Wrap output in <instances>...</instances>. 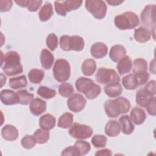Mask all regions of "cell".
Here are the masks:
<instances>
[{
	"label": "cell",
	"mask_w": 156,
	"mask_h": 156,
	"mask_svg": "<svg viewBox=\"0 0 156 156\" xmlns=\"http://www.w3.org/2000/svg\"><path fill=\"white\" fill-rule=\"evenodd\" d=\"M74 88L69 83H62L58 87V92L60 94L65 98L69 96L74 93Z\"/></svg>",
	"instance_id": "37"
},
{
	"label": "cell",
	"mask_w": 156,
	"mask_h": 156,
	"mask_svg": "<svg viewBox=\"0 0 156 156\" xmlns=\"http://www.w3.org/2000/svg\"><path fill=\"white\" fill-rule=\"evenodd\" d=\"M87 101L83 95L79 93H75L70 96L67 100L68 108L73 112H79L85 107Z\"/></svg>",
	"instance_id": "11"
},
{
	"label": "cell",
	"mask_w": 156,
	"mask_h": 156,
	"mask_svg": "<svg viewBox=\"0 0 156 156\" xmlns=\"http://www.w3.org/2000/svg\"><path fill=\"white\" fill-rule=\"evenodd\" d=\"M146 118L145 112L138 107H133L130 113V119L136 125H140L143 123Z\"/></svg>",
	"instance_id": "16"
},
{
	"label": "cell",
	"mask_w": 156,
	"mask_h": 156,
	"mask_svg": "<svg viewBox=\"0 0 156 156\" xmlns=\"http://www.w3.org/2000/svg\"><path fill=\"white\" fill-rule=\"evenodd\" d=\"M82 73L87 76L93 74L96 69V62L91 58H88L83 61L81 66Z\"/></svg>",
	"instance_id": "26"
},
{
	"label": "cell",
	"mask_w": 156,
	"mask_h": 156,
	"mask_svg": "<svg viewBox=\"0 0 156 156\" xmlns=\"http://www.w3.org/2000/svg\"><path fill=\"white\" fill-rule=\"evenodd\" d=\"M90 51L93 57L96 58H101L107 55L108 48L104 43L96 42L93 44Z\"/></svg>",
	"instance_id": "15"
},
{
	"label": "cell",
	"mask_w": 156,
	"mask_h": 156,
	"mask_svg": "<svg viewBox=\"0 0 156 156\" xmlns=\"http://www.w3.org/2000/svg\"><path fill=\"white\" fill-rule=\"evenodd\" d=\"M121 130L120 124L115 120H110L105 125V133L109 136H116Z\"/></svg>",
	"instance_id": "21"
},
{
	"label": "cell",
	"mask_w": 156,
	"mask_h": 156,
	"mask_svg": "<svg viewBox=\"0 0 156 156\" xmlns=\"http://www.w3.org/2000/svg\"><path fill=\"white\" fill-rule=\"evenodd\" d=\"M114 23L115 26L121 30L132 29L137 26L139 23V18L134 12L128 11L115 16Z\"/></svg>",
	"instance_id": "4"
},
{
	"label": "cell",
	"mask_w": 156,
	"mask_h": 156,
	"mask_svg": "<svg viewBox=\"0 0 156 156\" xmlns=\"http://www.w3.org/2000/svg\"><path fill=\"white\" fill-rule=\"evenodd\" d=\"M112 153L111 152V151L110 149H102V150H99L98 151L96 154L95 155H99V156H102V155H104V156H110L112 155Z\"/></svg>",
	"instance_id": "49"
},
{
	"label": "cell",
	"mask_w": 156,
	"mask_h": 156,
	"mask_svg": "<svg viewBox=\"0 0 156 156\" xmlns=\"http://www.w3.org/2000/svg\"><path fill=\"white\" fill-rule=\"evenodd\" d=\"M104 110L109 118H116L121 113H127L130 107L128 99L120 96L115 99H108L104 103Z\"/></svg>",
	"instance_id": "2"
},
{
	"label": "cell",
	"mask_w": 156,
	"mask_h": 156,
	"mask_svg": "<svg viewBox=\"0 0 156 156\" xmlns=\"http://www.w3.org/2000/svg\"><path fill=\"white\" fill-rule=\"evenodd\" d=\"M122 83L126 89L129 90H133L139 85L138 80L133 74L124 76L122 79Z\"/></svg>",
	"instance_id": "29"
},
{
	"label": "cell",
	"mask_w": 156,
	"mask_h": 156,
	"mask_svg": "<svg viewBox=\"0 0 156 156\" xmlns=\"http://www.w3.org/2000/svg\"><path fill=\"white\" fill-rule=\"evenodd\" d=\"M97 82L101 84L119 83L120 77L114 69L99 68L95 75Z\"/></svg>",
	"instance_id": "7"
},
{
	"label": "cell",
	"mask_w": 156,
	"mask_h": 156,
	"mask_svg": "<svg viewBox=\"0 0 156 156\" xmlns=\"http://www.w3.org/2000/svg\"><path fill=\"white\" fill-rule=\"evenodd\" d=\"M147 63L144 59L138 58L134 60L133 73L138 80L139 85L146 83L149 78V74L147 72Z\"/></svg>",
	"instance_id": "6"
},
{
	"label": "cell",
	"mask_w": 156,
	"mask_h": 156,
	"mask_svg": "<svg viewBox=\"0 0 156 156\" xmlns=\"http://www.w3.org/2000/svg\"><path fill=\"white\" fill-rule=\"evenodd\" d=\"M93 131L91 127L85 124L74 123L71 126L69 133L76 139L84 140L89 138L93 134Z\"/></svg>",
	"instance_id": "10"
},
{
	"label": "cell",
	"mask_w": 156,
	"mask_h": 156,
	"mask_svg": "<svg viewBox=\"0 0 156 156\" xmlns=\"http://www.w3.org/2000/svg\"><path fill=\"white\" fill-rule=\"evenodd\" d=\"M52 71L54 77L57 81L64 82L68 80L70 77V65L67 60L63 58H58L54 65Z\"/></svg>",
	"instance_id": "5"
},
{
	"label": "cell",
	"mask_w": 156,
	"mask_h": 156,
	"mask_svg": "<svg viewBox=\"0 0 156 156\" xmlns=\"http://www.w3.org/2000/svg\"><path fill=\"white\" fill-rule=\"evenodd\" d=\"M155 99H156L155 97L152 96L145 107L148 113L152 116H155V115H156Z\"/></svg>",
	"instance_id": "44"
},
{
	"label": "cell",
	"mask_w": 156,
	"mask_h": 156,
	"mask_svg": "<svg viewBox=\"0 0 156 156\" xmlns=\"http://www.w3.org/2000/svg\"><path fill=\"white\" fill-rule=\"evenodd\" d=\"M37 94L43 98L51 99L56 95V91L47 87L40 86L37 90Z\"/></svg>",
	"instance_id": "36"
},
{
	"label": "cell",
	"mask_w": 156,
	"mask_h": 156,
	"mask_svg": "<svg viewBox=\"0 0 156 156\" xmlns=\"http://www.w3.org/2000/svg\"><path fill=\"white\" fill-rule=\"evenodd\" d=\"M61 155H75V156H80L79 152L77 148L74 146H69L65 148L62 152Z\"/></svg>",
	"instance_id": "45"
},
{
	"label": "cell",
	"mask_w": 156,
	"mask_h": 156,
	"mask_svg": "<svg viewBox=\"0 0 156 156\" xmlns=\"http://www.w3.org/2000/svg\"><path fill=\"white\" fill-rule=\"evenodd\" d=\"M29 108L34 115L39 116L46 111V102L40 98H35L30 102Z\"/></svg>",
	"instance_id": "13"
},
{
	"label": "cell",
	"mask_w": 156,
	"mask_h": 156,
	"mask_svg": "<svg viewBox=\"0 0 156 156\" xmlns=\"http://www.w3.org/2000/svg\"><path fill=\"white\" fill-rule=\"evenodd\" d=\"M126 50L125 48L120 44L113 46L110 51L109 56L111 60L114 62H118L121 58L125 56Z\"/></svg>",
	"instance_id": "20"
},
{
	"label": "cell",
	"mask_w": 156,
	"mask_h": 156,
	"mask_svg": "<svg viewBox=\"0 0 156 156\" xmlns=\"http://www.w3.org/2000/svg\"><path fill=\"white\" fill-rule=\"evenodd\" d=\"M73 114L66 112L63 113L58 119V127L63 129H67L73 125Z\"/></svg>",
	"instance_id": "33"
},
{
	"label": "cell",
	"mask_w": 156,
	"mask_h": 156,
	"mask_svg": "<svg viewBox=\"0 0 156 156\" xmlns=\"http://www.w3.org/2000/svg\"><path fill=\"white\" fill-rule=\"evenodd\" d=\"M55 121L56 119L54 116L51 114L46 113L40 117L39 125L41 129L48 131L55 127Z\"/></svg>",
	"instance_id": "17"
},
{
	"label": "cell",
	"mask_w": 156,
	"mask_h": 156,
	"mask_svg": "<svg viewBox=\"0 0 156 156\" xmlns=\"http://www.w3.org/2000/svg\"><path fill=\"white\" fill-rule=\"evenodd\" d=\"M54 13L52 5L51 3L44 4L41 8L39 13L38 16L41 21H46L49 20Z\"/></svg>",
	"instance_id": "30"
},
{
	"label": "cell",
	"mask_w": 156,
	"mask_h": 156,
	"mask_svg": "<svg viewBox=\"0 0 156 156\" xmlns=\"http://www.w3.org/2000/svg\"><path fill=\"white\" fill-rule=\"evenodd\" d=\"M85 46V42L83 39L80 36L73 35L70 37L69 41V49L74 50L76 51H82Z\"/></svg>",
	"instance_id": "28"
},
{
	"label": "cell",
	"mask_w": 156,
	"mask_h": 156,
	"mask_svg": "<svg viewBox=\"0 0 156 156\" xmlns=\"http://www.w3.org/2000/svg\"><path fill=\"white\" fill-rule=\"evenodd\" d=\"M54 57L52 54L46 49H43L40 54V62L42 67L45 69H49L53 63Z\"/></svg>",
	"instance_id": "22"
},
{
	"label": "cell",
	"mask_w": 156,
	"mask_h": 156,
	"mask_svg": "<svg viewBox=\"0 0 156 156\" xmlns=\"http://www.w3.org/2000/svg\"><path fill=\"white\" fill-rule=\"evenodd\" d=\"M74 146L77 148L79 152L80 155H86L90 152L91 149V146L90 143L85 141L78 140L76 141Z\"/></svg>",
	"instance_id": "38"
},
{
	"label": "cell",
	"mask_w": 156,
	"mask_h": 156,
	"mask_svg": "<svg viewBox=\"0 0 156 156\" xmlns=\"http://www.w3.org/2000/svg\"><path fill=\"white\" fill-rule=\"evenodd\" d=\"M36 140L37 143L43 144L48 141L49 138V132L43 129H38L33 135Z\"/></svg>",
	"instance_id": "34"
},
{
	"label": "cell",
	"mask_w": 156,
	"mask_h": 156,
	"mask_svg": "<svg viewBox=\"0 0 156 156\" xmlns=\"http://www.w3.org/2000/svg\"><path fill=\"white\" fill-rule=\"evenodd\" d=\"M152 96H151L144 88L140 89L136 93V102L138 105L145 107Z\"/></svg>",
	"instance_id": "27"
},
{
	"label": "cell",
	"mask_w": 156,
	"mask_h": 156,
	"mask_svg": "<svg viewBox=\"0 0 156 156\" xmlns=\"http://www.w3.org/2000/svg\"><path fill=\"white\" fill-rule=\"evenodd\" d=\"M44 76V73L43 70L34 68L28 73V77L30 82L35 84L40 83Z\"/></svg>",
	"instance_id": "32"
},
{
	"label": "cell",
	"mask_w": 156,
	"mask_h": 156,
	"mask_svg": "<svg viewBox=\"0 0 156 156\" xmlns=\"http://www.w3.org/2000/svg\"><path fill=\"white\" fill-rule=\"evenodd\" d=\"M16 93L18 96L19 103L23 105L28 104L34 98V94L27 92L26 90H20Z\"/></svg>",
	"instance_id": "35"
},
{
	"label": "cell",
	"mask_w": 156,
	"mask_h": 156,
	"mask_svg": "<svg viewBox=\"0 0 156 156\" xmlns=\"http://www.w3.org/2000/svg\"><path fill=\"white\" fill-rule=\"evenodd\" d=\"M64 2L66 10L68 12L71 10H76L78 8H79L82 3V1L77 0H67L64 1Z\"/></svg>",
	"instance_id": "42"
},
{
	"label": "cell",
	"mask_w": 156,
	"mask_h": 156,
	"mask_svg": "<svg viewBox=\"0 0 156 156\" xmlns=\"http://www.w3.org/2000/svg\"><path fill=\"white\" fill-rule=\"evenodd\" d=\"M144 89L151 96H154L155 94V81H149L148 83L145 86Z\"/></svg>",
	"instance_id": "47"
},
{
	"label": "cell",
	"mask_w": 156,
	"mask_h": 156,
	"mask_svg": "<svg viewBox=\"0 0 156 156\" xmlns=\"http://www.w3.org/2000/svg\"><path fill=\"white\" fill-rule=\"evenodd\" d=\"M1 135L5 140L10 141H15L18 137V131L13 126L7 124L2 128Z\"/></svg>",
	"instance_id": "14"
},
{
	"label": "cell",
	"mask_w": 156,
	"mask_h": 156,
	"mask_svg": "<svg viewBox=\"0 0 156 156\" xmlns=\"http://www.w3.org/2000/svg\"><path fill=\"white\" fill-rule=\"evenodd\" d=\"M21 143L24 148L30 149L33 148L35 146L37 141L34 135H26L22 138Z\"/></svg>",
	"instance_id": "39"
},
{
	"label": "cell",
	"mask_w": 156,
	"mask_h": 156,
	"mask_svg": "<svg viewBox=\"0 0 156 156\" xmlns=\"http://www.w3.org/2000/svg\"><path fill=\"white\" fill-rule=\"evenodd\" d=\"M54 6H55V10L57 14L61 16H66L67 11L65 8V2L63 1H56L54 2Z\"/></svg>",
	"instance_id": "43"
},
{
	"label": "cell",
	"mask_w": 156,
	"mask_h": 156,
	"mask_svg": "<svg viewBox=\"0 0 156 156\" xmlns=\"http://www.w3.org/2000/svg\"><path fill=\"white\" fill-rule=\"evenodd\" d=\"M105 94L111 98L117 97L120 95L122 91V88L119 83H108L104 87Z\"/></svg>",
	"instance_id": "24"
},
{
	"label": "cell",
	"mask_w": 156,
	"mask_h": 156,
	"mask_svg": "<svg viewBox=\"0 0 156 156\" xmlns=\"http://www.w3.org/2000/svg\"><path fill=\"white\" fill-rule=\"evenodd\" d=\"M141 20L143 26L155 32V5L146 6L141 13Z\"/></svg>",
	"instance_id": "9"
},
{
	"label": "cell",
	"mask_w": 156,
	"mask_h": 156,
	"mask_svg": "<svg viewBox=\"0 0 156 156\" xmlns=\"http://www.w3.org/2000/svg\"><path fill=\"white\" fill-rule=\"evenodd\" d=\"M119 121L122 127V132L124 134L130 135L133 132L135 127L132 123V121L128 115H126L121 116Z\"/></svg>",
	"instance_id": "25"
},
{
	"label": "cell",
	"mask_w": 156,
	"mask_h": 156,
	"mask_svg": "<svg viewBox=\"0 0 156 156\" xmlns=\"http://www.w3.org/2000/svg\"><path fill=\"white\" fill-rule=\"evenodd\" d=\"M85 8L98 20L104 18L106 15L107 6L103 1L87 0L85 1Z\"/></svg>",
	"instance_id": "8"
},
{
	"label": "cell",
	"mask_w": 156,
	"mask_h": 156,
	"mask_svg": "<svg viewBox=\"0 0 156 156\" xmlns=\"http://www.w3.org/2000/svg\"><path fill=\"white\" fill-rule=\"evenodd\" d=\"M134 38L140 43H145L148 41L151 37V31L144 27H140L134 30Z\"/></svg>",
	"instance_id": "19"
},
{
	"label": "cell",
	"mask_w": 156,
	"mask_h": 156,
	"mask_svg": "<svg viewBox=\"0 0 156 156\" xmlns=\"http://www.w3.org/2000/svg\"><path fill=\"white\" fill-rule=\"evenodd\" d=\"M0 99L1 102L7 105H14L19 103V99L17 93L10 90H3L0 94Z\"/></svg>",
	"instance_id": "12"
},
{
	"label": "cell",
	"mask_w": 156,
	"mask_h": 156,
	"mask_svg": "<svg viewBox=\"0 0 156 156\" xmlns=\"http://www.w3.org/2000/svg\"><path fill=\"white\" fill-rule=\"evenodd\" d=\"M27 85V81L24 75L16 77H12L9 79V86L13 89L17 90L24 88Z\"/></svg>",
	"instance_id": "31"
},
{
	"label": "cell",
	"mask_w": 156,
	"mask_h": 156,
	"mask_svg": "<svg viewBox=\"0 0 156 156\" xmlns=\"http://www.w3.org/2000/svg\"><path fill=\"white\" fill-rule=\"evenodd\" d=\"M77 90L83 93L88 99H93L97 98L101 91V87L88 78L81 77L79 78L75 83Z\"/></svg>",
	"instance_id": "3"
},
{
	"label": "cell",
	"mask_w": 156,
	"mask_h": 156,
	"mask_svg": "<svg viewBox=\"0 0 156 156\" xmlns=\"http://www.w3.org/2000/svg\"><path fill=\"white\" fill-rule=\"evenodd\" d=\"M107 137L103 135H95L91 139L92 144L98 148L104 147L107 144Z\"/></svg>",
	"instance_id": "40"
},
{
	"label": "cell",
	"mask_w": 156,
	"mask_h": 156,
	"mask_svg": "<svg viewBox=\"0 0 156 156\" xmlns=\"http://www.w3.org/2000/svg\"><path fill=\"white\" fill-rule=\"evenodd\" d=\"M70 36L68 35H62L60 38V48L65 51H69V41Z\"/></svg>",
	"instance_id": "46"
},
{
	"label": "cell",
	"mask_w": 156,
	"mask_h": 156,
	"mask_svg": "<svg viewBox=\"0 0 156 156\" xmlns=\"http://www.w3.org/2000/svg\"><path fill=\"white\" fill-rule=\"evenodd\" d=\"M1 65L4 73L9 76H15L23 72L20 56L15 51L7 52L2 58Z\"/></svg>",
	"instance_id": "1"
},
{
	"label": "cell",
	"mask_w": 156,
	"mask_h": 156,
	"mask_svg": "<svg viewBox=\"0 0 156 156\" xmlns=\"http://www.w3.org/2000/svg\"><path fill=\"white\" fill-rule=\"evenodd\" d=\"M107 3H108L111 5H118L122 2H123V1H119V0H107Z\"/></svg>",
	"instance_id": "50"
},
{
	"label": "cell",
	"mask_w": 156,
	"mask_h": 156,
	"mask_svg": "<svg viewBox=\"0 0 156 156\" xmlns=\"http://www.w3.org/2000/svg\"><path fill=\"white\" fill-rule=\"evenodd\" d=\"M15 2L19 6H21L22 7H27L28 10L32 12H36L39 9L43 2V1L41 0L15 1Z\"/></svg>",
	"instance_id": "23"
},
{
	"label": "cell",
	"mask_w": 156,
	"mask_h": 156,
	"mask_svg": "<svg viewBox=\"0 0 156 156\" xmlns=\"http://www.w3.org/2000/svg\"><path fill=\"white\" fill-rule=\"evenodd\" d=\"M13 2L12 1H0V10L2 12L9 11L12 7Z\"/></svg>",
	"instance_id": "48"
},
{
	"label": "cell",
	"mask_w": 156,
	"mask_h": 156,
	"mask_svg": "<svg viewBox=\"0 0 156 156\" xmlns=\"http://www.w3.org/2000/svg\"><path fill=\"white\" fill-rule=\"evenodd\" d=\"M118 73L121 74H124L129 73L132 68V62L129 56H124L121 58L116 66Z\"/></svg>",
	"instance_id": "18"
},
{
	"label": "cell",
	"mask_w": 156,
	"mask_h": 156,
	"mask_svg": "<svg viewBox=\"0 0 156 156\" xmlns=\"http://www.w3.org/2000/svg\"><path fill=\"white\" fill-rule=\"evenodd\" d=\"M46 43L47 47L51 50H55L58 46V38L57 35L54 33L49 34L46 40Z\"/></svg>",
	"instance_id": "41"
}]
</instances>
